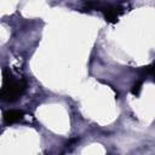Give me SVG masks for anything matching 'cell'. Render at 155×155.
Segmentation results:
<instances>
[{
	"label": "cell",
	"mask_w": 155,
	"mask_h": 155,
	"mask_svg": "<svg viewBox=\"0 0 155 155\" xmlns=\"http://www.w3.org/2000/svg\"><path fill=\"white\" fill-rule=\"evenodd\" d=\"M22 115H23L22 111H18V110H11V111H8V113L6 114V120L10 121V122H12V121H17V120H19V119L22 117Z\"/></svg>",
	"instance_id": "obj_1"
}]
</instances>
